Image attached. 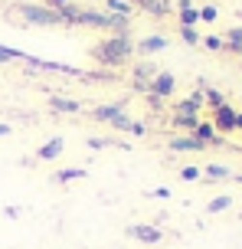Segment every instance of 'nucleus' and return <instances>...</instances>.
I'll return each mask as SVG.
<instances>
[{
    "mask_svg": "<svg viewBox=\"0 0 242 249\" xmlns=\"http://www.w3.org/2000/svg\"><path fill=\"white\" fill-rule=\"evenodd\" d=\"M193 138H196L200 144H206V148H210V144H213V148L226 144V138H223V135L216 131V128H213V122H200L196 128H193Z\"/></svg>",
    "mask_w": 242,
    "mask_h": 249,
    "instance_id": "nucleus-8",
    "label": "nucleus"
},
{
    "mask_svg": "<svg viewBox=\"0 0 242 249\" xmlns=\"http://www.w3.org/2000/svg\"><path fill=\"white\" fill-rule=\"evenodd\" d=\"M16 10H20V17H23V20L39 23V26H59V23H63V17L52 10V7H46V3H20Z\"/></svg>",
    "mask_w": 242,
    "mask_h": 249,
    "instance_id": "nucleus-3",
    "label": "nucleus"
},
{
    "mask_svg": "<svg viewBox=\"0 0 242 249\" xmlns=\"http://www.w3.org/2000/svg\"><path fill=\"white\" fill-rule=\"evenodd\" d=\"M167 144H170V151H206V144H200L193 135H174Z\"/></svg>",
    "mask_w": 242,
    "mask_h": 249,
    "instance_id": "nucleus-13",
    "label": "nucleus"
},
{
    "mask_svg": "<svg viewBox=\"0 0 242 249\" xmlns=\"http://www.w3.org/2000/svg\"><path fill=\"white\" fill-rule=\"evenodd\" d=\"M174 89H177V79H174V72H164V69H161V72L151 79V86H147V92H144V95H157V99L167 102L170 95H174Z\"/></svg>",
    "mask_w": 242,
    "mask_h": 249,
    "instance_id": "nucleus-5",
    "label": "nucleus"
},
{
    "mask_svg": "<svg viewBox=\"0 0 242 249\" xmlns=\"http://www.w3.org/2000/svg\"><path fill=\"white\" fill-rule=\"evenodd\" d=\"M79 177H85L82 167H65V171H56V180L59 184H69V180H79Z\"/></svg>",
    "mask_w": 242,
    "mask_h": 249,
    "instance_id": "nucleus-18",
    "label": "nucleus"
},
{
    "mask_svg": "<svg viewBox=\"0 0 242 249\" xmlns=\"http://www.w3.org/2000/svg\"><path fill=\"white\" fill-rule=\"evenodd\" d=\"M49 108H52V112H63V115L82 112V105H79L76 99H63V95H52V99H49Z\"/></svg>",
    "mask_w": 242,
    "mask_h": 249,
    "instance_id": "nucleus-15",
    "label": "nucleus"
},
{
    "mask_svg": "<svg viewBox=\"0 0 242 249\" xmlns=\"http://www.w3.org/2000/svg\"><path fill=\"white\" fill-rule=\"evenodd\" d=\"M151 197H170V190L167 187H157V190H151Z\"/></svg>",
    "mask_w": 242,
    "mask_h": 249,
    "instance_id": "nucleus-27",
    "label": "nucleus"
},
{
    "mask_svg": "<svg viewBox=\"0 0 242 249\" xmlns=\"http://www.w3.org/2000/svg\"><path fill=\"white\" fill-rule=\"evenodd\" d=\"M180 39H183L187 46H200V33H196V26H180Z\"/></svg>",
    "mask_w": 242,
    "mask_h": 249,
    "instance_id": "nucleus-21",
    "label": "nucleus"
},
{
    "mask_svg": "<svg viewBox=\"0 0 242 249\" xmlns=\"http://www.w3.org/2000/svg\"><path fill=\"white\" fill-rule=\"evenodd\" d=\"M92 59L98 62L102 69H108V72H118V69H125L128 62L134 59V39H131V33H112V36L98 39L95 46H92Z\"/></svg>",
    "mask_w": 242,
    "mask_h": 249,
    "instance_id": "nucleus-1",
    "label": "nucleus"
},
{
    "mask_svg": "<svg viewBox=\"0 0 242 249\" xmlns=\"http://www.w3.org/2000/svg\"><path fill=\"white\" fill-rule=\"evenodd\" d=\"M200 112H203V92L196 89L193 95H187V99H180L177 105H174V112H170V124H174L177 131L193 135V128L203 122V118H200Z\"/></svg>",
    "mask_w": 242,
    "mask_h": 249,
    "instance_id": "nucleus-2",
    "label": "nucleus"
},
{
    "mask_svg": "<svg viewBox=\"0 0 242 249\" xmlns=\"http://www.w3.org/2000/svg\"><path fill=\"white\" fill-rule=\"evenodd\" d=\"M200 174H203V171H200V167H193V164H187V167H180V177H183V180H196Z\"/></svg>",
    "mask_w": 242,
    "mask_h": 249,
    "instance_id": "nucleus-23",
    "label": "nucleus"
},
{
    "mask_svg": "<svg viewBox=\"0 0 242 249\" xmlns=\"http://www.w3.org/2000/svg\"><path fill=\"white\" fill-rule=\"evenodd\" d=\"M63 148H65L63 138H49V141H46V144L36 151V158H39V161H56V158L63 154Z\"/></svg>",
    "mask_w": 242,
    "mask_h": 249,
    "instance_id": "nucleus-14",
    "label": "nucleus"
},
{
    "mask_svg": "<svg viewBox=\"0 0 242 249\" xmlns=\"http://www.w3.org/2000/svg\"><path fill=\"white\" fill-rule=\"evenodd\" d=\"M128 3H134V10H138V3H141V0H128Z\"/></svg>",
    "mask_w": 242,
    "mask_h": 249,
    "instance_id": "nucleus-30",
    "label": "nucleus"
},
{
    "mask_svg": "<svg viewBox=\"0 0 242 249\" xmlns=\"http://www.w3.org/2000/svg\"><path fill=\"white\" fill-rule=\"evenodd\" d=\"M236 131H242V112H236Z\"/></svg>",
    "mask_w": 242,
    "mask_h": 249,
    "instance_id": "nucleus-29",
    "label": "nucleus"
},
{
    "mask_svg": "<svg viewBox=\"0 0 242 249\" xmlns=\"http://www.w3.org/2000/svg\"><path fill=\"white\" fill-rule=\"evenodd\" d=\"M223 50L242 53V26H229V30H226V36H223Z\"/></svg>",
    "mask_w": 242,
    "mask_h": 249,
    "instance_id": "nucleus-16",
    "label": "nucleus"
},
{
    "mask_svg": "<svg viewBox=\"0 0 242 249\" xmlns=\"http://www.w3.org/2000/svg\"><path fill=\"white\" fill-rule=\"evenodd\" d=\"M200 43L206 50H223V36H200Z\"/></svg>",
    "mask_w": 242,
    "mask_h": 249,
    "instance_id": "nucleus-24",
    "label": "nucleus"
},
{
    "mask_svg": "<svg viewBox=\"0 0 242 249\" xmlns=\"http://www.w3.org/2000/svg\"><path fill=\"white\" fill-rule=\"evenodd\" d=\"M105 13H115V17H128L131 20V13H134V3H128V0H105Z\"/></svg>",
    "mask_w": 242,
    "mask_h": 249,
    "instance_id": "nucleus-17",
    "label": "nucleus"
},
{
    "mask_svg": "<svg viewBox=\"0 0 242 249\" xmlns=\"http://www.w3.org/2000/svg\"><path fill=\"white\" fill-rule=\"evenodd\" d=\"M118 115H125V99L121 102H108V105H98V108H92V118L95 122H115Z\"/></svg>",
    "mask_w": 242,
    "mask_h": 249,
    "instance_id": "nucleus-10",
    "label": "nucleus"
},
{
    "mask_svg": "<svg viewBox=\"0 0 242 249\" xmlns=\"http://www.w3.org/2000/svg\"><path fill=\"white\" fill-rule=\"evenodd\" d=\"M174 10H177V17H180V26H196L200 23V7H196L193 0H177Z\"/></svg>",
    "mask_w": 242,
    "mask_h": 249,
    "instance_id": "nucleus-9",
    "label": "nucleus"
},
{
    "mask_svg": "<svg viewBox=\"0 0 242 249\" xmlns=\"http://www.w3.org/2000/svg\"><path fill=\"white\" fill-rule=\"evenodd\" d=\"M7 59H16V53L7 50V46H0V62H7Z\"/></svg>",
    "mask_w": 242,
    "mask_h": 249,
    "instance_id": "nucleus-26",
    "label": "nucleus"
},
{
    "mask_svg": "<svg viewBox=\"0 0 242 249\" xmlns=\"http://www.w3.org/2000/svg\"><path fill=\"white\" fill-rule=\"evenodd\" d=\"M216 17H219L216 7H210V3H206V7H200V23H216Z\"/></svg>",
    "mask_w": 242,
    "mask_h": 249,
    "instance_id": "nucleus-22",
    "label": "nucleus"
},
{
    "mask_svg": "<svg viewBox=\"0 0 242 249\" xmlns=\"http://www.w3.org/2000/svg\"><path fill=\"white\" fill-rule=\"evenodd\" d=\"M125 233H128L131 239L144 243V246H157V243L164 239V233H161V230H157L154 223H131V226L125 230Z\"/></svg>",
    "mask_w": 242,
    "mask_h": 249,
    "instance_id": "nucleus-6",
    "label": "nucleus"
},
{
    "mask_svg": "<svg viewBox=\"0 0 242 249\" xmlns=\"http://www.w3.org/2000/svg\"><path fill=\"white\" fill-rule=\"evenodd\" d=\"M236 112H239V108H232L229 102H223L219 108H213V128H216L219 135L236 131Z\"/></svg>",
    "mask_w": 242,
    "mask_h": 249,
    "instance_id": "nucleus-7",
    "label": "nucleus"
},
{
    "mask_svg": "<svg viewBox=\"0 0 242 249\" xmlns=\"http://www.w3.org/2000/svg\"><path fill=\"white\" fill-rule=\"evenodd\" d=\"M147 105H151L154 112H161V108H164V99H157V95H147Z\"/></svg>",
    "mask_w": 242,
    "mask_h": 249,
    "instance_id": "nucleus-25",
    "label": "nucleus"
},
{
    "mask_svg": "<svg viewBox=\"0 0 242 249\" xmlns=\"http://www.w3.org/2000/svg\"><path fill=\"white\" fill-rule=\"evenodd\" d=\"M229 207H232V197H229V194H223V197L210 200V207H206V210H210V213H223V210H229Z\"/></svg>",
    "mask_w": 242,
    "mask_h": 249,
    "instance_id": "nucleus-19",
    "label": "nucleus"
},
{
    "mask_svg": "<svg viewBox=\"0 0 242 249\" xmlns=\"http://www.w3.org/2000/svg\"><path fill=\"white\" fill-rule=\"evenodd\" d=\"M157 72H161V69H157L151 59L134 62V69H131V86H134V92H147V86H151V79Z\"/></svg>",
    "mask_w": 242,
    "mask_h": 249,
    "instance_id": "nucleus-4",
    "label": "nucleus"
},
{
    "mask_svg": "<svg viewBox=\"0 0 242 249\" xmlns=\"http://www.w3.org/2000/svg\"><path fill=\"white\" fill-rule=\"evenodd\" d=\"M203 174H206V177H213V180H223V177H229L232 171H229V167H223V164H206Z\"/></svg>",
    "mask_w": 242,
    "mask_h": 249,
    "instance_id": "nucleus-20",
    "label": "nucleus"
},
{
    "mask_svg": "<svg viewBox=\"0 0 242 249\" xmlns=\"http://www.w3.org/2000/svg\"><path fill=\"white\" fill-rule=\"evenodd\" d=\"M138 10L151 13V17H170V13H174V3H170V0H141Z\"/></svg>",
    "mask_w": 242,
    "mask_h": 249,
    "instance_id": "nucleus-12",
    "label": "nucleus"
},
{
    "mask_svg": "<svg viewBox=\"0 0 242 249\" xmlns=\"http://www.w3.org/2000/svg\"><path fill=\"white\" fill-rule=\"evenodd\" d=\"M10 135V124H0V138H7Z\"/></svg>",
    "mask_w": 242,
    "mask_h": 249,
    "instance_id": "nucleus-28",
    "label": "nucleus"
},
{
    "mask_svg": "<svg viewBox=\"0 0 242 249\" xmlns=\"http://www.w3.org/2000/svg\"><path fill=\"white\" fill-rule=\"evenodd\" d=\"M167 46H170V39H167V36H144V39H138V43H134V50H138L141 56L161 53V50H167Z\"/></svg>",
    "mask_w": 242,
    "mask_h": 249,
    "instance_id": "nucleus-11",
    "label": "nucleus"
}]
</instances>
